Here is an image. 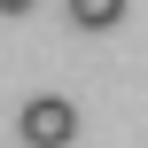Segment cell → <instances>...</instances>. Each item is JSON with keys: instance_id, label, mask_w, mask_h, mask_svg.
I'll return each mask as SVG.
<instances>
[{"instance_id": "1", "label": "cell", "mask_w": 148, "mask_h": 148, "mask_svg": "<svg viewBox=\"0 0 148 148\" xmlns=\"http://www.w3.org/2000/svg\"><path fill=\"white\" fill-rule=\"evenodd\" d=\"M16 133H23L31 148H70L78 140V109H70L62 94H31L23 117H16Z\"/></svg>"}, {"instance_id": "3", "label": "cell", "mask_w": 148, "mask_h": 148, "mask_svg": "<svg viewBox=\"0 0 148 148\" xmlns=\"http://www.w3.org/2000/svg\"><path fill=\"white\" fill-rule=\"evenodd\" d=\"M0 16H31V0H0Z\"/></svg>"}, {"instance_id": "2", "label": "cell", "mask_w": 148, "mask_h": 148, "mask_svg": "<svg viewBox=\"0 0 148 148\" xmlns=\"http://www.w3.org/2000/svg\"><path fill=\"white\" fill-rule=\"evenodd\" d=\"M70 23L78 31H109V23H125V0H70Z\"/></svg>"}]
</instances>
